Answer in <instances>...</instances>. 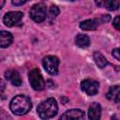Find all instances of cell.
<instances>
[{
    "instance_id": "1",
    "label": "cell",
    "mask_w": 120,
    "mask_h": 120,
    "mask_svg": "<svg viewBox=\"0 0 120 120\" xmlns=\"http://www.w3.org/2000/svg\"><path fill=\"white\" fill-rule=\"evenodd\" d=\"M9 108L14 114L22 115L28 112L32 108L30 98L24 95H18L12 98L9 103Z\"/></svg>"
},
{
    "instance_id": "2",
    "label": "cell",
    "mask_w": 120,
    "mask_h": 120,
    "mask_svg": "<svg viewBox=\"0 0 120 120\" xmlns=\"http://www.w3.org/2000/svg\"><path fill=\"white\" fill-rule=\"evenodd\" d=\"M37 111L40 118L42 119L52 118L55 116V114L57 113L58 111L57 102L53 98H49L38 104Z\"/></svg>"
},
{
    "instance_id": "3",
    "label": "cell",
    "mask_w": 120,
    "mask_h": 120,
    "mask_svg": "<svg viewBox=\"0 0 120 120\" xmlns=\"http://www.w3.org/2000/svg\"><path fill=\"white\" fill-rule=\"evenodd\" d=\"M29 82L32 88L36 91H42L45 88V82L38 68L32 69L28 74Z\"/></svg>"
},
{
    "instance_id": "4",
    "label": "cell",
    "mask_w": 120,
    "mask_h": 120,
    "mask_svg": "<svg viewBox=\"0 0 120 120\" xmlns=\"http://www.w3.org/2000/svg\"><path fill=\"white\" fill-rule=\"evenodd\" d=\"M29 14H30L31 19L34 22L40 23L46 19V16H47L46 6L43 3H38L31 8Z\"/></svg>"
},
{
    "instance_id": "5",
    "label": "cell",
    "mask_w": 120,
    "mask_h": 120,
    "mask_svg": "<svg viewBox=\"0 0 120 120\" xmlns=\"http://www.w3.org/2000/svg\"><path fill=\"white\" fill-rule=\"evenodd\" d=\"M42 65L45 70L51 75H56L58 73L59 60L54 55H47L42 60Z\"/></svg>"
},
{
    "instance_id": "6",
    "label": "cell",
    "mask_w": 120,
    "mask_h": 120,
    "mask_svg": "<svg viewBox=\"0 0 120 120\" xmlns=\"http://www.w3.org/2000/svg\"><path fill=\"white\" fill-rule=\"evenodd\" d=\"M81 87L83 92H85L89 96H94L98 94L99 88V82L92 80V79H85L82 82Z\"/></svg>"
},
{
    "instance_id": "7",
    "label": "cell",
    "mask_w": 120,
    "mask_h": 120,
    "mask_svg": "<svg viewBox=\"0 0 120 120\" xmlns=\"http://www.w3.org/2000/svg\"><path fill=\"white\" fill-rule=\"evenodd\" d=\"M22 12L21 11H9L7 12L4 17H3V22L5 23V25L11 27L16 25L18 22H21L22 18Z\"/></svg>"
},
{
    "instance_id": "8",
    "label": "cell",
    "mask_w": 120,
    "mask_h": 120,
    "mask_svg": "<svg viewBox=\"0 0 120 120\" xmlns=\"http://www.w3.org/2000/svg\"><path fill=\"white\" fill-rule=\"evenodd\" d=\"M101 23H103L101 18L88 19L80 23V28L84 31H93V30H96L98 28V26Z\"/></svg>"
},
{
    "instance_id": "9",
    "label": "cell",
    "mask_w": 120,
    "mask_h": 120,
    "mask_svg": "<svg viewBox=\"0 0 120 120\" xmlns=\"http://www.w3.org/2000/svg\"><path fill=\"white\" fill-rule=\"evenodd\" d=\"M5 78L15 86H20L22 84V78L19 72L15 69H8L5 72Z\"/></svg>"
},
{
    "instance_id": "10",
    "label": "cell",
    "mask_w": 120,
    "mask_h": 120,
    "mask_svg": "<svg viewBox=\"0 0 120 120\" xmlns=\"http://www.w3.org/2000/svg\"><path fill=\"white\" fill-rule=\"evenodd\" d=\"M98 7L107 8L108 10H116L119 8L118 0H95Z\"/></svg>"
},
{
    "instance_id": "11",
    "label": "cell",
    "mask_w": 120,
    "mask_h": 120,
    "mask_svg": "<svg viewBox=\"0 0 120 120\" xmlns=\"http://www.w3.org/2000/svg\"><path fill=\"white\" fill-rule=\"evenodd\" d=\"M84 117V112L82 110L79 109H71L64 112V114L61 115V119H82Z\"/></svg>"
},
{
    "instance_id": "12",
    "label": "cell",
    "mask_w": 120,
    "mask_h": 120,
    "mask_svg": "<svg viewBox=\"0 0 120 120\" xmlns=\"http://www.w3.org/2000/svg\"><path fill=\"white\" fill-rule=\"evenodd\" d=\"M101 115V107L98 103L94 102L90 105L88 109V116L92 120H98Z\"/></svg>"
},
{
    "instance_id": "13",
    "label": "cell",
    "mask_w": 120,
    "mask_h": 120,
    "mask_svg": "<svg viewBox=\"0 0 120 120\" xmlns=\"http://www.w3.org/2000/svg\"><path fill=\"white\" fill-rule=\"evenodd\" d=\"M106 98L113 102H120V86L113 85L109 88L108 93L106 94Z\"/></svg>"
},
{
    "instance_id": "14",
    "label": "cell",
    "mask_w": 120,
    "mask_h": 120,
    "mask_svg": "<svg viewBox=\"0 0 120 120\" xmlns=\"http://www.w3.org/2000/svg\"><path fill=\"white\" fill-rule=\"evenodd\" d=\"M13 40V37L9 32L7 31H1L0 32V46L1 48H7L8 47Z\"/></svg>"
},
{
    "instance_id": "15",
    "label": "cell",
    "mask_w": 120,
    "mask_h": 120,
    "mask_svg": "<svg viewBox=\"0 0 120 120\" xmlns=\"http://www.w3.org/2000/svg\"><path fill=\"white\" fill-rule=\"evenodd\" d=\"M75 44L79 48H87L90 45V39L86 35L79 34L75 38Z\"/></svg>"
},
{
    "instance_id": "16",
    "label": "cell",
    "mask_w": 120,
    "mask_h": 120,
    "mask_svg": "<svg viewBox=\"0 0 120 120\" xmlns=\"http://www.w3.org/2000/svg\"><path fill=\"white\" fill-rule=\"evenodd\" d=\"M93 57H94V60H95L96 65H97L98 68H105V67L108 65L107 59H106L105 56H103L99 52H95L94 54H93Z\"/></svg>"
},
{
    "instance_id": "17",
    "label": "cell",
    "mask_w": 120,
    "mask_h": 120,
    "mask_svg": "<svg viewBox=\"0 0 120 120\" xmlns=\"http://www.w3.org/2000/svg\"><path fill=\"white\" fill-rule=\"evenodd\" d=\"M60 13V10H59V8H58V7H56V6H54V5H52V6H51V8H50V10H49V14H50V18L52 19H53V18H55V17H57V15Z\"/></svg>"
},
{
    "instance_id": "18",
    "label": "cell",
    "mask_w": 120,
    "mask_h": 120,
    "mask_svg": "<svg viewBox=\"0 0 120 120\" xmlns=\"http://www.w3.org/2000/svg\"><path fill=\"white\" fill-rule=\"evenodd\" d=\"M112 25L114 26L115 29H117L118 31H120V16H117L113 19L112 21Z\"/></svg>"
},
{
    "instance_id": "19",
    "label": "cell",
    "mask_w": 120,
    "mask_h": 120,
    "mask_svg": "<svg viewBox=\"0 0 120 120\" xmlns=\"http://www.w3.org/2000/svg\"><path fill=\"white\" fill-rule=\"evenodd\" d=\"M112 56H113L115 59H117L118 61H120V47L113 49L112 52Z\"/></svg>"
},
{
    "instance_id": "20",
    "label": "cell",
    "mask_w": 120,
    "mask_h": 120,
    "mask_svg": "<svg viewBox=\"0 0 120 120\" xmlns=\"http://www.w3.org/2000/svg\"><path fill=\"white\" fill-rule=\"evenodd\" d=\"M27 1H28V0H11L12 4H13L14 6H21V5L24 4V3L27 2Z\"/></svg>"
},
{
    "instance_id": "21",
    "label": "cell",
    "mask_w": 120,
    "mask_h": 120,
    "mask_svg": "<svg viewBox=\"0 0 120 120\" xmlns=\"http://www.w3.org/2000/svg\"><path fill=\"white\" fill-rule=\"evenodd\" d=\"M1 91L2 92L4 91V82H3V81H1Z\"/></svg>"
},
{
    "instance_id": "22",
    "label": "cell",
    "mask_w": 120,
    "mask_h": 120,
    "mask_svg": "<svg viewBox=\"0 0 120 120\" xmlns=\"http://www.w3.org/2000/svg\"><path fill=\"white\" fill-rule=\"evenodd\" d=\"M118 1H119V2H120V0H118Z\"/></svg>"
},
{
    "instance_id": "23",
    "label": "cell",
    "mask_w": 120,
    "mask_h": 120,
    "mask_svg": "<svg viewBox=\"0 0 120 120\" xmlns=\"http://www.w3.org/2000/svg\"><path fill=\"white\" fill-rule=\"evenodd\" d=\"M72 1H75V0H72Z\"/></svg>"
}]
</instances>
